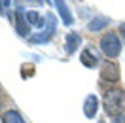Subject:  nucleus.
I'll list each match as a JSON object with an SVG mask.
<instances>
[{"instance_id":"obj_1","label":"nucleus","mask_w":125,"mask_h":123,"mask_svg":"<svg viewBox=\"0 0 125 123\" xmlns=\"http://www.w3.org/2000/svg\"><path fill=\"white\" fill-rule=\"evenodd\" d=\"M123 108H125V93L123 89L119 87H110L104 93V110L106 114L116 117V115L123 114Z\"/></svg>"},{"instance_id":"obj_2","label":"nucleus","mask_w":125,"mask_h":123,"mask_svg":"<svg viewBox=\"0 0 125 123\" xmlns=\"http://www.w3.org/2000/svg\"><path fill=\"white\" fill-rule=\"evenodd\" d=\"M99 46H101L102 53L106 55L108 59H114V57H117L119 51H121V40H119V36H117L116 32H106L101 38Z\"/></svg>"},{"instance_id":"obj_3","label":"nucleus","mask_w":125,"mask_h":123,"mask_svg":"<svg viewBox=\"0 0 125 123\" xmlns=\"http://www.w3.org/2000/svg\"><path fill=\"white\" fill-rule=\"evenodd\" d=\"M101 78L104 82H110V83L119 82V66L112 61H104L101 66Z\"/></svg>"},{"instance_id":"obj_4","label":"nucleus","mask_w":125,"mask_h":123,"mask_svg":"<svg viewBox=\"0 0 125 123\" xmlns=\"http://www.w3.org/2000/svg\"><path fill=\"white\" fill-rule=\"evenodd\" d=\"M15 31L21 36H29L31 25L27 21V13L23 11V8H17V15H15Z\"/></svg>"},{"instance_id":"obj_5","label":"nucleus","mask_w":125,"mask_h":123,"mask_svg":"<svg viewBox=\"0 0 125 123\" xmlns=\"http://www.w3.org/2000/svg\"><path fill=\"white\" fill-rule=\"evenodd\" d=\"M80 61H82V64H83L85 68H95V66L99 64L97 55H95L93 49H89V47H85V49L80 53Z\"/></svg>"},{"instance_id":"obj_6","label":"nucleus","mask_w":125,"mask_h":123,"mask_svg":"<svg viewBox=\"0 0 125 123\" xmlns=\"http://www.w3.org/2000/svg\"><path fill=\"white\" fill-rule=\"evenodd\" d=\"M97 110H99V99L95 95H89L85 99V102H83V114H85V117H89V119L95 117Z\"/></svg>"},{"instance_id":"obj_7","label":"nucleus","mask_w":125,"mask_h":123,"mask_svg":"<svg viewBox=\"0 0 125 123\" xmlns=\"http://www.w3.org/2000/svg\"><path fill=\"white\" fill-rule=\"evenodd\" d=\"M80 42H82V38L78 36V32H68L66 38H64V51L68 55H72L76 49H78Z\"/></svg>"},{"instance_id":"obj_8","label":"nucleus","mask_w":125,"mask_h":123,"mask_svg":"<svg viewBox=\"0 0 125 123\" xmlns=\"http://www.w3.org/2000/svg\"><path fill=\"white\" fill-rule=\"evenodd\" d=\"M57 8H59V15H61L62 23L70 27V25L74 23V19H72V13H70V10H68V4H64V2H57Z\"/></svg>"},{"instance_id":"obj_9","label":"nucleus","mask_w":125,"mask_h":123,"mask_svg":"<svg viewBox=\"0 0 125 123\" xmlns=\"http://www.w3.org/2000/svg\"><path fill=\"white\" fill-rule=\"evenodd\" d=\"M2 123H25V119L17 110H8L2 114Z\"/></svg>"},{"instance_id":"obj_10","label":"nucleus","mask_w":125,"mask_h":123,"mask_svg":"<svg viewBox=\"0 0 125 123\" xmlns=\"http://www.w3.org/2000/svg\"><path fill=\"white\" fill-rule=\"evenodd\" d=\"M53 32L55 31H47V29L44 32H36V34H32L31 38H29V42H31V44H44V42H49Z\"/></svg>"},{"instance_id":"obj_11","label":"nucleus","mask_w":125,"mask_h":123,"mask_svg":"<svg viewBox=\"0 0 125 123\" xmlns=\"http://www.w3.org/2000/svg\"><path fill=\"white\" fill-rule=\"evenodd\" d=\"M108 23H110L108 17H97V19H93L91 23L87 25V29H89V31H93V32H97V31H101V29H104Z\"/></svg>"},{"instance_id":"obj_12","label":"nucleus","mask_w":125,"mask_h":123,"mask_svg":"<svg viewBox=\"0 0 125 123\" xmlns=\"http://www.w3.org/2000/svg\"><path fill=\"white\" fill-rule=\"evenodd\" d=\"M27 21H29L31 27H32V25H36V27H38V25H42L46 19H42V17L38 15V11H27Z\"/></svg>"},{"instance_id":"obj_13","label":"nucleus","mask_w":125,"mask_h":123,"mask_svg":"<svg viewBox=\"0 0 125 123\" xmlns=\"http://www.w3.org/2000/svg\"><path fill=\"white\" fill-rule=\"evenodd\" d=\"M21 72H23V76H29V74H34V66H31V64H23V68H21Z\"/></svg>"},{"instance_id":"obj_14","label":"nucleus","mask_w":125,"mask_h":123,"mask_svg":"<svg viewBox=\"0 0 125 123\" xmlns=\"http://www.w3.org/2000/svg\"><path fill=\"white\" fill-rule=\"evenodd\" d=\"M112 123H125V114H119L116 117H112Z\"/></svg>"},{"instance_id":"obj_15","label":"nucleus","mask_w":125,"mask_h":123,"mask_svg":"<svg viewBox=\"0 0 125 123\" xmlns=\"http://www.w3.org/2000/svg\"><path fill=\"white\" fill-rule=\"evenodd\" d=\"M121 34H123V40H125V23L121 25Z\"/></svg>"}]
</instances>
